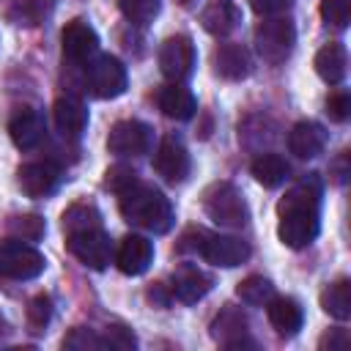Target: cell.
Returning a JSON list of instances; mask_svg holds the SVG:
<instances>
[{
    "label": "cell",
    "mask_w": 351,
    "mask_h": 351,
    "mask_svg": "<svg viewBox=\"0 0 351 351\" xmlns=\"http://www.w3.org/2000/svg\"><path fill=\"white\" fill-rule=\"evenodd\" d=\"M252 71V58L247 52V47L241 44H219L214 49V74L228 80V82H239L244 77H250Z\"/></svg>",
    "instance_id": "cell-15"
},
{
    "label": "cell",
    "mask_w": 351,
    "mask_h": 351,
    "mask_svg": "<svg viewBox=\"0 0 351 351\" xmlns=\"http://www.w3.org/2000/svg\"><path fill=\"white\" fill-rule=\"evenodd\" d=\"M104 343H107L110 348L129 351V348L137 346V337H134L132 329H126V326H121V324H112V326H107V332H104Z\"/></svg>",
    "instance_id": "cell-35"
},
{
    "label": "cell",
    "mask_w": 351,
    "mask_h": 351,
    "mask_svg": "<svg viewBox=\"0 0 351 351\" xmlns=\"http://www.w3.org/2000/svg\"><path fill=\"white\" fill-rule=\"evenodd\" d=\"M156 101H159V110H162L167 118H173V121H189V118L197 112V101H195L192 90L184 88L181 82L165 85V88L159 90Z\"/></svg>",
    "instance_id": "cell-21"
},
{
    "label": "cell",
    "mask_w": 351,
    "mask_h": 351,
    "mask_svg": "<svg viewBox=\"0 0 351 351\" xmlns=\"http://www.w3.org/2000/svg\"><path fill=\"white\" fill-rule=\"evenodd\" d=\"M197 241L195 244H186L192 247L195 252H200L203 261L214 263V266H222V269H233V266H241L247 258H250V244L236 239V236H222V233H206V230H195Z\"/></svg>",
    "instance_id": "cell-4"
},
{
    "label": "cell",
    "mask_w": 351,
    "mask_h": 351,
    "mask_svg": "<svg viewBox=\"0 0 351 351\" xmlns=\"http://www.w3.org/2000/svg\"><path fill=\"white\" fill-rule=\"evenodd\" d=\"M66 247H69V252L80 263H85L88 269H96V271L107 269L110 261H112V241L101 230V225L99 228H85V230L66 233Z\"/></svg>",
    "instance_id": "cell-7"
},
{
    "label": "cell",
    "mask_w": 351,
    "mask_h": 351,
    "mask_svg": "<svg viewBox=\"0 0 351 351\" xmlns=\"http://www.w3.org/2000/svg\"><path fill=\"white\" fill-rule=\"evenodd\" d=\"M321 16L326 25L346 30L351 22V0H321Z\"/></svg>",
    "instance_id": "cell-32"
},
{
    "label": "cell",
    "mask_w": 351,
    "mask_h": 351,
    "mask_svg": "<svg viewBox=\"0 0 351 351\" xmlns=\"http://www.w3.org/2000/svg\"><path fill=\"white\" fill-rule=\"evenodd\" d=\"M154 143V132L148 123L143 121H118L112 123L110 134H107V151L121 156V159H132V156H143L151 151Z\"/></svg>",
    "instance_id": "cell-8"
},
{
    "label": "cell",
    "mask_w": 351,
    "mask_h": 351,
    "mask_svg": "<svg viewBox=\"0 0 351 351\" xmlns=\"http://www.w3.org/2000/svg\"><path fill=\"white\" fill-rule=\"evenodd\" d=\"M321 307L332 318L346 321L351 315V282L348 280H337V282L326 285L321 291Z\"/></svg>",
    "instance_id": "cell-26"
},
{
    "label": "cell",
    "mask_w": 351,
    "mask_h": 351,
    "mask_svg": "<svg viewBox=\"0 0 351 351\" xmlns=\"http://www.w3.org/2000/svg\"><path fill=\"white\" fill-rule=\"evenodd\" d=\"M318 203H321V184L315 173H310L282 195V200L277 203V217H280L277 236L285 247L302 250L315 241L321 230Z\"/></svg>",
    "instance_id": "cell-1"
},
{
    "label": "cell",
    "mask_w": 351,
    "mask_h": 351,
    "mask_svg": "<svg viewBox=\"0 0 351 351\" xmlns=\"http://www.w3.org/2000/svg\"><path fill=\"white\" fill-rule=\"evenodd\" d=\"M321 348H329V351H335V348H348V332L346 329H332V332H326L324 337H321V343H318Z\"/></svg>",
    "instance_id": "cell-38"
},
{
    "label": "cell",
    "mask_w": 351,
    "mask_h": 351,
    "mask_svg": "<svg viewBox=\"0 0 351 351\" xmlns=\"http://www.w3.org/2000/svg\"><path fill=\"white\" fill-rule=\"evenodd\" d=\"M5 329H8V324H5V318H3V313H0V337L5 335Z\"/></svg>",
    "instance_id": "cell-40"
},
{
    "label": "cell",
    "mask_w": 351,
    "mask_h": 351,
    "mask_svg": "<svg viewBox=\"0 0 351 351\" xmlns=\"http://www.w3.org/2000/svg\"><path fill=\"white\" fill-rule=\"evenodd\" d=\"M118 5L132 25H148L159 14V0H118Z\"/></svg>",
    "instance_id": "cell-29"
},
{
    "label": "cell",
    "mask_w": 351,
    "mask_h": 351,
    "mask_svg": "<svg viewBox=\"0 0 351 351\" xmlns=\"http://www.w3.org/2000/svg\"><path fill=\"white\" fill-rule=\"evenodd\" d=\"M236 296H239L244 304L258 307V304H266V302L274 296V285H271V280H266V277H261V274H250V277H244V280L236 285Z\"/></svg>",
    "instance_id": "cell-27"
},
{
    "label": "cell",
    "mask_w": 351,
    "mask_h": 351,
    "mask_svg": "<svg viewBox=\"0 0 351 351\" xmlns=\"http://www.w3.org/2000/svg\"><path fill=\"white\" fill-rule=\"evenodd\" d=\"M8 230L14 239H22V241H38L44 236V219L38 214H22V217H14L8 222Z\"/></svg>",
    "instance_id": "cell-30"
},
{
    "label": "cell",
    "mask_w": 351,
    "mask_h": 351,
    "mask_svg": "<svg viewBox=\"0 0 351 351\" xmlns=\"http://www.w3.org/2000/svg\"><path fill=\"white\" fill-rule=\"evenodd\" d=\"M266 315H269V324L280 332V335H296L304 324V310L296 299L291 296H271L266 302Z\"/></svg>",
    "instance_id": "cell-19"
},
{
    "label": "cell",
    "mask_w": 351,
    "mask_h": 351,
    "mask_svg": "<svg viewBox=\"0 0 351 351\" xmlns=\"http://www.w3.org/2000/svg\"><path fill=\"white\" fill-rule=\"evenodd\" d=\"M288 148L299 159H315L326 148V132L315 121H299L288 134Z\"/></svg>",
    "instance_id": "cell-18"
},
{
    "label": "cell",
    "mask_w": 351,
    "mask_h": 351,
    "mask_svg": "<svg viewBox=\"0 0 351 351\" xmlns=\"http://www.w3.org/2000/svg\"><path fill=\"white\" fill-rule=\"evenodd\" d=\"M148 299H151L156 307H167L170 299H173V291H167L162 282H154V285L148 288Z\"/></svg>",
    "instance_id": "cell-39"
},
{
    "label": "cell",
    "mask_w": 351,
    "mask_h": 351,
    "mask_svg": "<svg viewBox=\"0 0 351 351\" xmlns=\"http://www.w3.org/2000/svg\"><path fill=\"white\" fill-rule=\"evenodd\" d=\"M211 274H206L197 266H181L173 274V296H178L181 302H200L211 291Z\"/></svg>",
    "instance_id": "cell-22"
},
{
    "label": "cell",
    "mask_w": 351,
    "mask_h": 351,
    "mask_svg": "<svg viewBox=\"0 0 351 351\" xmlns=\"http://www.w3.org/2000/svg\"><path fill=\"white\" fill-rule=\"evenodd\" d=\"M129 85L126 66L112 55H99L88 63V88L99 99H118Z\"/></svg>",
    "instance_id": "cell-9"
},
{
    "label": "cell",
    "mask_w": 351,
    "mask_h": 351,
    "mask_svg": "<svg viewBox=\"0 0 351 351\" xmlns=\"http://www.w3.org/2000/svg\"><path fill=\"white\" fill-rule=\"evenodd\" d=\"M118 208L126 222H132L143 230H151V233H167L173 225L170 200L156 186H148L140 181H134L132 186H126L118 195Z\"/></svg>",
    "instance_id": "cell-2"
},
{
    "label": "cell",
    "mask_w": 351,
    "mask_h": 351,
    "mask_svg": "<svg viewBox=\"0 0 351 351\" xmlns=\"http://www.w3.org/2000/svg\"><path fill=\"white\" fill-rule=\"evenodd\" d=\"M52 118H55V126L63 137H80L85 123H88V110L80 99L74 96H58L55 104H52Z\"/></svg>",
    "instance_id": "cell-20"
},
{
    "label": "cell",
    "mask_w": 351,
    "mask_h": 351,
    "mask_svg": "<svg viewBox=\"0 0 351 351\" xmlns=\"http://www.w3.org/2000/svg\"><path fill=\"white\" fill-rule=\"evenodd\" d=\"M211 335L225 346V348H244V346H255L252 340H247V318L239 307H225L214 324H211Z\"/></svg>",
    "instance_id": "cell-17"
},
{
    "label": "cell",
    "mask_w": 351,
    "mask_h": 351,
    "mask_svg": "<svg viewBox=\"0 0 351 351\" xmlns=\"http://www.w3.org/2000/svg\"><path fill=\"white\" fill-rule=\"evenodd\" d=\"M203 208L219 228H230V230H241L247 225V219H250L247 200L230 181L211 184L203 192Z\"/></svg>",
    "instance_id": "cell-3"
},
{
    "label": "cell",
    "mask_w": 351,
    "mask_h": 351,
    "mask_svg": "<svg viewBox=\"0 0 351 351\" xmlns=\"http://www.w3.org/2000/svg\"><path fill=\"white\" fill-rule=\"evenodd\" d=\"M60 44L71 63H88L99 49V36L85 19H71L60 33Z\"/></svg>",
    "instance_id": "cell-12"
},
{
    "label": "cell",
    "mask_w": 351,
    "mask_h": 351,
    "mask_svg": "<svg viewBox=\"0 0 351 351\" xmlns=\"http://www.w3.org/2000/svg\"><path fill=\"white\" fill-rule=\"evenodd\" d=\"M47 261L44 255L25 244L22 239H5L0 241V277L8 280H33L44 271Z\"/></svg>",
    "instance_id": "cell-6"
},
{
    "label": "cell",
    "mask_w": 351,
    "mask_h": 351,
    "mask_svg": "<svg viewBox=\"0 0 351 351\" xmlns=\"http://www.w3.org/2000/svg\"><path fill=\"white\" fill-rule=\"evenodd\" d=\"M137 181V173L132 170V167H123V165H115V167H110L107 170V186L115 192V195H121L126 186H132Z\"/></svg>",
    "instance_id": "cell-36"
},
{
    "label": "cell",
    "mask_w": 351,
    "mask_h": 351,
    "mask_svg": "<svg viewBox=\"0 0 351 351\" xmlns=\"http://www.w3.org/2000/svg\"><path fill=\"white\" fill-rule=\"evenodd\" d=\"M52 321V296L49 293H38L30 299L27 304V324H30V332H44Z\"/></svg>",
    "instance_id": "cell-31"
},
{
    "label": "cell",
    "mask_w": 351,
    "mask_h": 351,
    "mask_svg": "<svg viewBox=\"0 0 351 351\" xmlns=\"http://www.w3.org/2000/svg\"><path fill=\"white\" fill-rule=\"evenodd\" d=\"M99 225H101V214L90 203H74V206H69L63 211V228H66V233L85 230V228H99Z\"/></svg>",
    "instance_id": "cell-28"
},
{
    "label": "cell",
    "mask_w": 351,
    "mask_h": 351,
    "mask_svg": "<svg viewBox=\"0 0 351 351\" xmlns=\"http://www.w3.org/2000/svg\"><path fill=\"white\" fill-rule=\"evenodd\" d=\"M151 261H154V244H151L145 236H140V233H129V236L121 241L118 252H115L118 269H121L123 274H129V277L143 274V271L151 266Z\"/></svg>",
    "instance_id": "cell-14"
},
{
    "label": "cell",
    "mask_w": 351,
    "mask_h": 351,
    "mask_svg": "<svg viewBox=\"0 0 351 351\" xmlns=\"http://www.w3.org/2000/svg\"><path fill=\"white\" fill-rule=\"evenodd\" d=\"M293 5V0H250V8L258 16H277L282 11H288Z\"/></svg>",
    "instance_id": "cell-37"
},
{
    "label": "cell",
    "mask_w": 351,
    "mask_h": 351,
    "mask_svg": "<svg viewBox=\"0 0 351 351\" xmlns=\"http://www.w3.org/2000/svg\"><path fill=\"white\" fill-rule=\"evenodd\" d=\"M159 71L170 82H184L195 71V44L189 36H170L159 47Z\"/></svg>",
    "instance_id": "cell-10"
},
{
    "label": "cell",
    "mask_w": 351,
    "mask_h": 351,
    "mask_svg": "<svg viewBox=\"0 0 351 351\" xmlns=\"http://www.w3.org/2000/svg\"><path fill=\"white\" fill-rule=\"evenodd\" d=\"M250 170H252V176H255V181L263 184V186H280V184L288 178V173H291L288 162H285L280 154H261V156L252 162Z\"/></svg>",
    "instance_id": "cell-25"
},
{
    "label": "cell",
    "mask_w": 351,
    "mask_h": 351,
    "mask_svg": "<svg viewBox=\"0 0 351 351\" xmlns=\"http://www.w3.org/2000/svg\"><path fill=\"white\" fill-rule=\"evenodd\" d=\"M296 44V30L282 16H269L255 27V49L266 63H282Z\"/></svg>",
    "instance_id": "cell-5"
},
{
    "label": "cell",
    "mask_w": 351,
    "mask_h": 351,
    "mask_svg": "<svg viewBox=\"0 0 351 351\" xmlns=\"http://www.w3.org/2000/svg\"><path fill=\"white\" fill-rule=\"evenodd\" d=\"M189 167H192V162H189V151L184 148V143L176 137H165L154 154L156 176H162L170 184H178L189 176Z\"/></svg>",
    "instance_id": "cell-11"
},
{
    "label": "cell",
    "mask_w": 351,
    "mask_h": 351,
    "mask_svg": "<svg viewBox=\"0 0 351 351\" xmlns=\"http://www.w3.org/2000/svg\"><path fill=\"white\" fill-rule=\"evenodd\" d=\"M239 19H241V11L230 0H217V3H211L200 14V25L211 36H228V33H233V27L239 25Z\"/></svg>",
    "instance_id": "cell-24"
},
{
    "label": "cell",
    "mask_w": 351,
    "mask_h": 351,
    "mask_svg": "<svg viewBox=\"0 0 351 351\" xmlns=\"http://www.w3.org/2000/svg\"><path fill=\"white\" fill-rule=\"evenodd\" d=\"M176 3H181V5H192L195 0H176Z\"/></svg>",
    "instance_id": "cell-41"
},
{
    "label": "cell",
    "mask_w": 351,
    "mask_h": 351,
    "mask_svg": "<svg viewBox=\"0 0 351 351\" xmlns=\"http://www.w3.org/2000/svg\"><path fill=\"white\" fill-rule=\"evenodd\" d=\"M8 134H11V140H14L16 148L30 151V148H36V145L44 140V134H47V123H44L41 112L25 107V110H19V112L8 121Z\"/></svg>",
    "instance_id": "cell-16"
},
{
    "label": "cell",
    "mask_w": 351,
    "mask_h": 351,
    "mask_svg": "<svg viewBox=\"0 0 351 351\" xmlns=\"http://www.w3.org/2000/svg\"><path fill=\"white\" fill-rule=\"evenodd\" d=\"M315 74L326 82V85H340L343 77H346V66H348V55H346V47L340 41H332L326 47H321L315 52Z\"/></svg>",
    "instance_id": "cell-23"
},
{
    "label": "cell",
    "mask_w": 351,
    "mask_h": 351,
    "mask_svg": "<svg viewBox=\"0 0 351 351\" xmlns=\"http://www.w3.org/2000/svg\"><path fill=\"white\" fill-rule=\"evenodd\" d=\"M63 348H71V351H88V348H107L104 337H99L96 332L85 329V326H77L71 329L66 337H63Z\"/></svg>",
    "instance_id": "cell-33"
},
{
    "label": "cell",
    "mask_w": 351,
    "mask_h": 351,
    "mask_svg": "<svg viewBox=\"0 0 351 351\" xmlns=\"http://www.w3.org/2000/svg\"><path fill=\"white\" fill-rule=\"evenodd\" d=\"M326 115H329L335 123L348 121V115H351V96H348L346 90L329 93V99H326Z\"/></svg>",
    "instance_id": "cell-34"
},
{
    "label": "cell",
    "mask_w": 351,
    "mask_h": 351,
    "mask_svg": "<svg viewBox=\"0 0 351 351\" xmlns=\"http://www.w3.org/2000/svg\"><path fill=\"white\" fill-rule=\"evenodd\" d=\"M16 184L27 197H49L60 184V170L52 162H27L16 170Z\"/></svg>",
    "instance_id": "cell-13"
}]
</instances>
